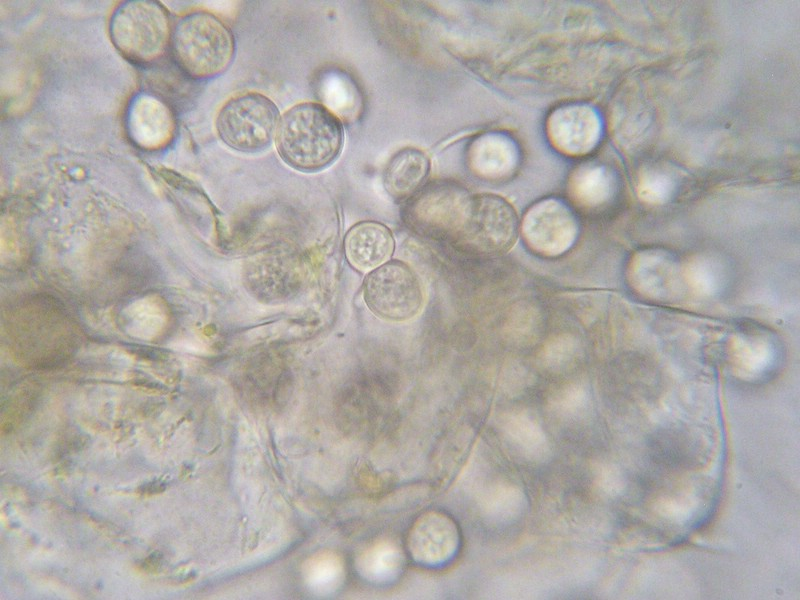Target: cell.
<instances>
[{
  "label": "cell",
  "instance_id": "obj_21",
  "mask_svg": "<svg viewBox=\"0 0 800 600\" xmlns=\"http://www.w3.org/2000/svg\"><path fill=\"white\" fill-rule=\"evenodd\" d=\"M524 502L525 498L517 488L498 485L485 494L483 508L485 513L493 518L510 520L522 511Z\"/></svg>",
  "mask_w": 800,
  "mask_h": 600
},
{
  "label": "cell",
  "instance_id": "obj_15",
  "mask_svg": "<svg viewBox=\"0 0 800 600\" xmlns=\"http://www.w3.org/2000/svg\"><path fill=\"white\" fill-rule=\"evenodd\" d=\"M430 161L426 154L413 147L396 152L383 171V183L387 192L396 198L410 196L426 179Z\"/></svg>",
  "mask_w": 800,
  "mask_h": 600
},
{
  "label": "cell",
  "instance_id": "obj_9",
  "mask_svg": "<svg viewBox=\"0 0 800 600\" xmlns=\"http://www.w3.org/2000/svg\"><path fill=\"white\" fill-rule=\"evenodd\" d=\"M602 124L597 111L587 104H567L553 110L547 120V135L561 153L581 156L598 144Z\"/></svg>",
  "mask_w": 800,
  "mask_h": 600
},
{
  "label": "cell",
  "instance_id": "obj_13",
  "mask_svg": "<svg viewBox=\"0 0 800 600\" xmlns=\"http://www.w3.org/2000/svg\"><path fill=\"white\" fill-rule=\"evenodd\" d=\"M470 196L451 185L428 187L417 198L413 212L424 226L456 236Z\"/></svg>",
  "mask_w": 800,
  "mask_h": 600
},
{
  "label": "cell",
  "instance_id": "obj_22",
  "mask_svg": "<svg viewBox=\"0 0 800 600\" xmlns=\"http://www.w3.org/2000/svg\"><path fill=\"white\" fill-rule=\"evenodd\" d=\"M403 555L398 547L391 543L375 546L366 557L367 573L378 580H390L401 570Z\"/></svg>",
  "mask_w": 800,
  "mask_h": 600
},
{
  "label": "cell",
  "instance_id": "obj_3",
  "mask_svg": "<svg viewBox=\"0 0 800 600\" xmlns=\"http://www.w3.org/2000/svg\"><path fill=\"white\" fill-rule=\"evenodd\" d=\"M111 40L130 61L149 63L162 56L171 39L168 16L153 1L133 0L119 5L110 20Z\"/></svg>",
  "mask_w": 800,
  "mask_h": 600
},
{
  "label": "cell",
  "instance_id": "obj_16",
  "mask_svg": "<svg viewBox=\"0 0 800 600\" xmlns=\"http://www.w3.org/2000/svg\"><path fill=\"white\" fill-rule=\"evenodd\" d=\"M728 356L738 373L744 376H756L772 365L776 350L774 343L764 334L738 332L729 340Z\"/></svg>",
  "mask_w": 800,
  "mask_h": 600
},
{
  "label": "cell",
  "instance_id": "obj_6",
  "mask_svg": "<svg viewBox=\"0 0 800 600\" xmlns=\"http://www.w3.org/2000/svg\"><path fill=\"white\" fill-rule=\"evenodd\" d=\"M519 232L514 207L499 195L485 193L470 196L456 236L477 252L499 255L514 247Z\"/></svg>",
  "mask_w": 800,
  "mask_h": 600
},
{
  "label": "cell",
  "instance_id": "obj_23",
  "mask_svg": "<svg viewBox=\"0 0 800 600\" xmlns=\"http://www.w3.org/2000/svg\"><path fill=\"white\" fill-rule=\"evenodd\" d=\"M318 564L317 566H313L315 572L314 577L316 578L315 582L321 584L322 581V584H328L329 580L332 581L337 577L339 572L336 565L332 566V563L328 562L324 564V562L321 561H319Z\"/></svg>",
  "mask_w": 800,
  "mask_h": 600
},
{
  "label": "cell",
  "instance_id": "obj_19",
  "mask_svg": "<svg viewBox=\"0 0 800 600\" xmlns=\"http://www.w3.org/2000/svg\"><path fill=\"white\" fill-rule=\"evenodd\" d=\"M677 189V181L672 172L651 166L639 174L636 185L638 197L645 203L661 205L669 201Z\"/></svg>",
  "mask_w": 800,
  "mask_h": 600
},
{
  "label": "cell",
  "instance_id": "obj_2",
  "mask_svg": "<svg viewBox=\"0 0 800 600\" xmlns=\"http://www.w3.org/2000/svg\"><path fill=\"white\" fill-rule=\"evenodd\" d=\"M170 44L178 67L197 80L221 75L233 62L236 51L230 28L207 11L182 16L171 32Z\"/></svg>",
  "mask_w": 800,
  "mask_h": 600
},
{
  "label": "cell",
  "instance_id": "obj_14",
  "mask_svg": "<svg viewBox=\"0 0 800 600\" xmlns=\"http://www.w3.org/2000/svg\"><path fill=\"white\" fill-rule=\"evenodd\" d=\"M516 143L507 135L490 132L477 137L468 150L471 169L484 178L500 179L513 173L518 165Z\"/></svg>",
  "mask_w": 800,
  "mask_h": 600
},
{
  "label": "cell",
  "instance_id": "obj_1",
  "mask_svg": "<svg viewBox=\"0 0 800 600\" xmlns=\"http://www.w3.org/2000/svg\"><path fill=\"white\" fill-rule=\"evenodd\" d=\"M345 139L342 121L325 105L306 101L287 109L277 126L275 146L291 168L319 172L340 156Z\"/></svg>",
  "mask_w": 800,
  "mask_h": 600
},
{
  "label": "cell",
  "instance_id": "obj_12",
  "mask_svg": "<svg viewBox=\"0 0 800 600\" xmlns=\"http://www.w3.org/2000/svg\"><path fill=\"white\" fill-rule=\"evenodd\" d=\"M395 240L391 230L376 221L353 225L344 238L348 262L361 272H371L388 262L394 252Z\"/></svg>",
  "mask_w": 800,
  "mask_h": 600
},
{
  "label": "cell",
  "instance_id": "obj_17",
  "mask_svg": "<svg viewBox=\"0 0 800 600\" xmlns=\"http://www.w3.org/2000/svg\"><path fill=\"white\" fill-rule=\"evenodd\" d=\"M569 191L578 204L588 208L599 207L613 196L615 178L606 166L585 163L572 173Z\"/></svg>",
  "mask_w": 800,
  "mask_h": 600
},
{
  "label": "cell",
  "instance_id": "obj_4",
  "mask_svg": "<svg viewBox=\"0 0 800 600\" xmlns=\"http://www.w3.org/2000/svg\"><path fill=\"white\" fill-rule=\"evenodd\" d=\"M279 120V109L269 97L249 91L224 103L216 117V130L231 149L257 153L271 145Z\"/></svg>",
  "mask_w": 800,
  "mask_h": 600
},
{
  "label": "cell",
  "instance_id": "obj_20",
  "mask_svg": "<svg viewBox=\"0 0 800 600\" xmlns=\"http://www.w3.org/2000/svg\"><path fill=\"white\" fill-rule=\"evenodd\" d=\"M509 439L526 455L541 458L548 452V442L541 427L531 418L517 415L505 427Z\"/></svg>",
  "mask_w": 800,
  "mask_h": 600
},
{
  "label": "cell",
  "instance_id": "obj_8",
  "mask_svg": "<svg viewBox=\"0 0 800 600\" xmlns=\"http://www.w3.org/2000/svg\"><path fill=\"white\" fill-rule=\"evenodd\" d=\"M626 276L636 293L651 300H674L685 287L682 265L661 249L636 252L629 260Z\"/></svg>",
  "mask_w": 800,
  "mask_h": 600
},
{
  "label": "cell",
  "instance_id": "obj_18",
  "mask_svg": "<svg viewBox=\"0 0 800 600\" xmlns=\"http://www.w3.org/2000/svg\"><path fill=\"white\" fill-rule=\"evenodd\" d=\"M684 285L699 296H712L722 287L725 274L720 261L697 255L682 266Z\"/></svg>",
  "mask_w": 800,
  "mask_h": 600
},
{
  "label": "cell",
  "instance_id": "obj_11",
  "mask_svg": "<svg viewBox=\"0 0 800 600\" xmlns=\"http://www.w3.org/2000/svg\"><path fill=\"white\" fill-rule=\"evenodd\" d=\"M126 125L130 139L145 150L166 147L175 131V120L169 107L149 94H139L132 100Z\"/></svg>",
  "mask_w": 800,
  "mask_h": 600
},
{
  "label": "cell",
  "instance_id": "obj_10",
  "mask_svg": "<svg viewBox=\"0 0 800 600\" xmlns=\"http://www.w3.org/2000/svg\"><path fill=\"white\" fill-rule=\"evenodd\" d=\"M460 535L456 523L446 514L430 511L421 515L408 535V550L412 558L425 566L448 563L456 555Z\"/></svg>",
  "mask_w": 800,
  "mask_h": 600
},
{
  "label": "cell",
  "instance_id": "obj_7",
  "mask_svg": "<svg viewBox=\"0 0 800 600\" xmlns=\"http://www.w3.org/2000/svg\"><path fill=\"white\" fill-rule=\"evenodd\" d=\"M578 232L573 212L556 198L534 203L520 222V233L526 246L545 257H556L567 252L574 245Z\"/></svg>",
  "mask_w": 800,
  "mask_h": 600
},
{
  "label": "cell",
  "instance_id": "obj_5",
  "mask_svg": "<svg viewBox=\"0 0 800 600\" xmlns=\"http://www.w3.org/2000/svg\"><path fill=\"white\" fill-rule=\"evenodd\" d=\"M363 298L377 318L403 323L421 313L425 304V290L422 280L411 266L399 260H389L365 276Z\"/></svg>",
  "mask_w": 800,
  "mask_h": 600
}]
</instances>
